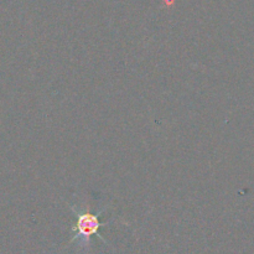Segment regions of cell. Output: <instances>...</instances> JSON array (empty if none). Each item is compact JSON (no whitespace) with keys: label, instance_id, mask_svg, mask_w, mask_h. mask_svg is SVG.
<instances>
[{"label":"cell","instance_id":"1","mask_svg":"<svg viewBox=\"0 0 254 254\" xmlns=\"http://www.w3.org/2000/svg\"><path fill=\"white\" fill-rule=\"evenodd\" d=\"M101 212L98 215H93V213L89 212H82V213H77L76 212V223L72 227V231H73V237H72L71 242H74V241L79 240L81 241V245L83 247L89 245V240H91L92 236L97 235V237L101 238L104 243H107V241L102 237L101 235L98 233V230L102 227V226H106L107 223H102L99 222L98 216L101 215Z\"/></svg>","mask_w":254,"mask_h":254}]
</instances>
